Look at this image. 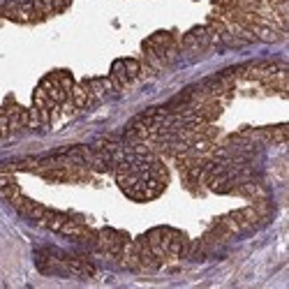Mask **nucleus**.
Masks as SVG:
<instances>
[{
	"label": "nucleus",
	"instance_id": "obj_1",
	"mask_svg": "<svg viewBox=\"0 0 289 289\" xmlns=\"http://www.w3.org/2000/svg\"><path fill=\"white\" fill-rule=\"evenodd\" d=\"M123 65H125V72H127V79H130V81H132V79H137V74L141 72V63H139V60H134V58H125Z\"/></svg>",
	"mask_w": 289,
	"mask_h": 289
}]
</instances>
